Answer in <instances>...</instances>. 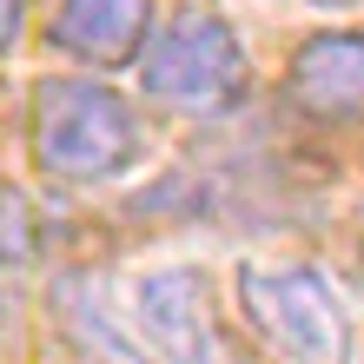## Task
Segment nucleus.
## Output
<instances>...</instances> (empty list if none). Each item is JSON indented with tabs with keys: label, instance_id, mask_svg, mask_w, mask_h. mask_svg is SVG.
Returning a JSON list of instances; mask_svg holds the SVG:
<instances>
[{
	"label": "nucleus",
	"instance_id": "423d86ee",
	"mask_svg": "<svg viewBox=\"0 0 364 364\" xmlns=\"http://www.w3.org/2000/svg\"><path fill=\"white\" fill-rule=\"evenodd\" d=\"M153 33V0H60L53 47L87 67H126Z\"/></svg>",
	"mask_w": 364,
	"mask_h": 364
},
{
	"label": "nucleus",
	"instance_id": "1a4fd4ad",
	"mask_svg": "<svg viewBox=\"0 0 364 364\" xmlns=\"http://www.w3.org/2000/svg\"><path fill=\"white\" fill-rule=\"evenodd\" d=\"M20 14H27V0H0V47L20 33Z\"/></svg>",
	"mask_w": 364,
	"mask_h": 364
},
{
	"label": "nucleus",
	"instance_id": "20e7f679",
	"mask_svg": "<svg viewBox=\"0 0 364 364\" xmlns=\"http://www.w3.org/2000/svg\"><path fill=\"white\" fill-rule=\"evenodd\" d=\"M285 100L318 126H364V33H318L291 53Z\"/></svg>",
	"mask_w": 364,
	"mask_h": 364
},
{
	"label": "nucleus",
	"instance_id": "f03ea898",
	"mask_svg": "<svg viewBox=\"0 0 364 364\" xmlns=\"http://www.w3.org/2000/svg\"><path fill=\"white\" fill-rule=\"evenodd\" d=\"M239 305L272 364H345V305L311 265H239Z\"/></svg>",
	"mask_w": 364,
	"mask_h": 364
},
{
	"label": "nucleus",
	"instance_id": "7ed1b4c3",
	"mask_svg": "<svg viewBox=\"0 0 364 364\" xmlns=\"http://www.w3.org/2000/svg\"><path fill=\"white\" fill-rule=\"evenodd\" d=\"M245 80L252 67H245L239 33L212 14H186L139 47V87L173 113H219L245 93Z\"/></svg>",
	"mask_w": 364,
	"mask_h": 364
},
{
	"label": "nucleus",
	"instance_id": "f257e3e1",
	"mask_svg": "<svg viewBox=\"0 0 364 364\" xmlns=\"http://www.w3.org/2000/svg\"><path fill=\"white\" fill-rule=\"evenodd\" d=\"M27 139H33V159L47 179L87 186V179H113L139 153V119L100 80H40Z\"/></svg>",
	"mask_w": 364,
	"mask_h": 364
},
{
	"label": "nucleus",
	"instance_id": "0eeeda50",
	"mask_svg": "<svg viewBox=\"0 0 364 364\" xmlns=\"http://www.w3.org/2000/svg\"><path fill=\"white\" fill-rule=\"evenodd\" d=\"M60 318L73 325L80 351H87L93 364H139L133 338H126L113 318H106V305L93 298V278H67V285H60Z\"/></svg>",
	"mask_w": 364,
	"mask_h": 364
},
{
	"label": "nucleus",
	"instance_id": "39448f33",
	"mask_svg": "<svg viewBox=\"0 0 364 364\" xmlns=\"http://www.w3.org/2000/svg\"><path fill=\"white\" fill-rule=\"evenodd\" d=\"M133 318L166 364H212V311H205V278L192 265L146 272L133 285Z\"/></svg>",
	"mask_w": 364,
	"mask_h": 364
},
{
	"label": "nucleus",
	"instance_id": "6e6552de",
	"mask_svg": "<svg viewBox=\"0 0 364 364\" xmlns=\"http://www.w3.org/2000/svg\"><path fill=\"white\" fill-rule=\"evenodd\" d=\"M0 259H27V239H20V205L0 199Z\"/></svg>",
	"mask_w": 364,
	"mask_h": 364
}]
</instances>
